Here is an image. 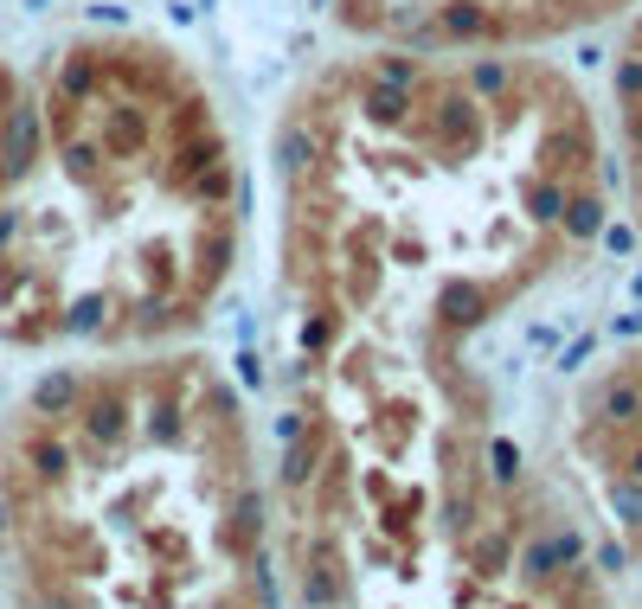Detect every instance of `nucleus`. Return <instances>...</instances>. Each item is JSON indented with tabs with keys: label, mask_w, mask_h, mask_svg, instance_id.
I'll return each mask as SVG.
<instances>
[{
	"label": "nucleus",
	"mask_w": 642,
	"mask_h": 609,
	"mask_svg": "<svg viewBox=\"0 0 642 609\" xmlns=\"http://www.w3.org/2000/svg\"><path fill=\"white\" fill-rule=\"evenodd\" d=\"M284 533L302 609H610L469 346L335 334L302 353Z\"/></svg>",
	"instance_id": "f03ea898"
},
{
	"label": "nucleus",
	"mask_w": 642,
	"mask_h": 609,
	"mask_svg": "<svg viewBox=\"0 0 642 609\" xmlns=\"http://www.w3.org/2000/svg\"><path fill=\"white\" fill-rule=\"evenodd\" d=\"M617 7L630 0H335L348 33L412 52H520L584 33Z\"/></svg>",
	"instance_id": "39448f33"
},
{
	"label": "nucleus",
	"mask_w": 642,
	"mask_h": 609,
	"mask_svg": "<svg viewBox=\"0 0 642 609\" xmlns=\"http://www.w3.org/2000/svg\"><path fill=\"white\" fill-rule=\"evenodd\" d=\"M39 148L20 174L65 193V212L0 205V315L33 340L72 251L110 264V346H161L200 328L238 257V154L213 97L154 39H72L33 77ZM13 187V180H7Z\"/></svg>",
	"instance_id": "20e7f679"
},
{
	"label": "nucleus",
	"mask_w": 642,
	"mask_h": 609,
	"mask_svg": "<svg viewBox=\"0 0 642 609\" xmlns=\"http://www.w3.org/2000/svg\"><path fill=\"white\" fill-rule=\"evenodd\" d=\"M610 110H617V141H624V180H630V212L642 231V13L630 20L617 65H610Z\"/></svg>",
	"instance_id": "423d86ee"
},
{
	"label": "nucleus",
	"mask_w": 642,
	"mask_h": 609,
	"mask_svg": "<svg viewBox=\"0 0 642 609\" xmlns=\"http://www.w3.org/2000/svg\"><path fill=\"white\" fill-rule=\"evenodd\" d=\"M0 526H33L46 584L26 609H270L251 423L213 359L174 353L33 385Z\"/></svg>",
	"instance_id": "7ed1b4c3"
},
{
	"label": "nucleus",
	"mask_w": 642,
	"mask_h": 609,
	"mask_svg": "<svg viewBox=\"0 0 642 609\" xmlns=\"http://www.w3.org/2000/svg\"><path fill=\"white\" fill-rule=\"evenodd\" d=\"M284 180L302 353L482 340L604 231L578 84L507 52L373 46L328 65L289 110Z\"/></svg>",
	"instance_id": "f257e3e1"
}]
</instances>
